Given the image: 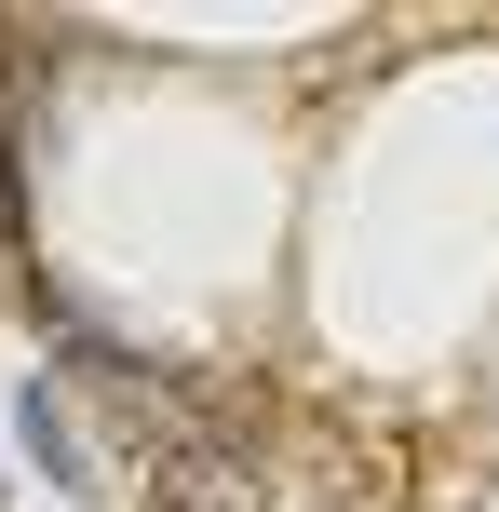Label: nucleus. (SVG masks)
I'll list each match as a JSON object with an SVG mask.
<instances>
[{"mask_svg":"<svg viewBox=\"0 0 499 512\" xmlns=\"http://www.w3.org/2000/svg\"><path fill=\"white\" fill-rule=\"evenodd\" d=\"M14 432H27V459H41L54 486H95V472H81V445H68V418H54V391H27V405H14Z\"/></svg>","mask_w":499,"mask_h":512,"instance_id":"2","label":"nucleus"},{"mask_svg":"<svg viewBox=\"0 0 499 512\" xmlns=\"http://www.w3.org/2000/svg\"><path fill=\"white\" fill-rule=\"evenodd\" d=\"M149 512H257V486H243L230 445H176V459L149 472Z\"/></svg>","mask_w":499,"mask_h":512,"instance_id":"1","label":"nucleus"}]
</instances>
